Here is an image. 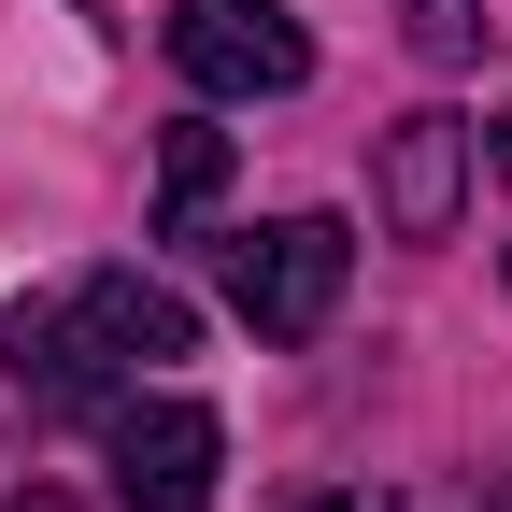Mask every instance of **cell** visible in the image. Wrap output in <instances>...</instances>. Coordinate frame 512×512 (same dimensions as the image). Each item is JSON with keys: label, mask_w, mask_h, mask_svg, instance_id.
Here are the masks:
<instances>
[{"label": "cell", "mask_w": 512, "mask_h": 512, "mask_svg": "<svg viewBox=\"0 0 512 512\" xmlns=\"http://www.w3.org/2000/svg\"><path fill=\"white\" fill-rule=\"evenodd\" d=\"M185 342H200V313H185L171 285H143V271H86V285L0 313V356H15V384L43 413H86V399H114L128 370H157Z\"/></svg>", "instance_id": "1"}, {"label": "cell", "mask_w": 512, "mask_h": 512, "mask_svg": "<svg viewBox=\"0 0 512 512\" xmlns=\"http://www.w3.org/2000/svg\"><path fill=\"white\" fill-rule=\"evenodd\" d=\"M342 271H356V228L342 214H271V228L228 242V313L256 342H313L342 313Z\"/></svg>", "instance_id": "2"}, {"label": "cell", "mask_w": 512, "mask_h": 512, "mask_svg": "<svg viewBox=\"0 0 512 512\" xmlns=\"http://www.w3.org/2000/svg\"><path fill=\"white\" fill-rule=\"evenodd\" d=\"M171 72L200 100H285L313 86V29L285 0H171Z\"/></svg>", "instance_id": "3"}, {"label": "cell", "mask_w": 512, "mask_h": 512, "mask_svg": "<svg viewBox=\"0 0 512 512\" xmlns=\"http://www.w3.org/2000/svg\"><path fill=\"white\" fill-rule=\"evenodd\" d=\"M214 470H228L214 399H128L114 413V498L128 512H214Z\"/></svg>", "instance_id": "4"}, {"label": "cell", "mask_w": 512, "mask_h": 512, "mask_svg": "<svg viewBox=\"0 0 512 512\" xmlns=\"http://www.w3.org/2000/svg\"><path fill=\"white\" fill-rule=\"evenodd\" d=\"M456 185H470V128L456 114H399V128H384V228H399V242L456 228Z\"/></svg>", "instance_id": "5"}, {"label": "cell", "mask_w": 512, "mask_h": 512, "mask_svg": "<svg viewBox=\"0 0 512 512\" xmlns=\"http://www.w3.org/2000/svg\"><path fill=\"white\" fill-rule=\"evenodd\" d=\"M214 185H228V128H171V157H157V242H185L214 214Z\"/></svg>", "instance_id": "6"}, {"label": "cell", "mask_w": 512, "mask_h": 512, "mask_svg": "<svg viewBox=\"0 0 512 512\" xmlns=\"http://www.w3.org/2000/svg\"><path fill=\"white\" fill-rule=\"evenodd\" d=\"M399 15H413L427 57H470V43H484V0H399Z\"/></svg>", "instance_id": "7"}, {"label": "cell", "mask_w": 512, "mask_h": 512, "mask_svg": "<svg viewBox=\"0 0 512 512\" xmlns=\"http://www.w3.org/2000/svg\"><path fill=\"white\" fill-rule=\"evenodd\" d=\"M15 512H86V498H72V484H29V498H15Z\"/></svg>", "instance_id": "8"}, {"label": "cell", "mask_w": 512, "mask_h": 512, "mask_svg": "<svg viewBox=\"0 0 512 512\" xmlns=\"http://www.w3.org/2000/svg\"><path fill=\"white\" fill-rule=\"evenodd\" d=\"M299 512H384V498H299Z\"/></svg>", "instance_id": "9"}, {"label": "cell", "mask_w": 512, "mask_h": 512, "mask_svg": "<svg viewBox=\"0 0 512 512\" xmlns=\"http://www.w3.org/2000/svg\"><path fill=\"white\" fill-rule=\"evenodd\" d=\"M498 185H512V114H498Z\"/></svg>", "instance_id": "10"}, {"label": "cell", "mask_w": 512, "mask_h": 512, "mask_svg": "<svg viewBox=\"0 0 512 512\" xmlns=\"http://www.w3.org/2000/svg\"><path fill=\"white\" fill-rule=\"evenodd\" d=\"M484 512H512V484H498V498H484Z\"/></svg>", "instance_id": "11"}]
</instances>
